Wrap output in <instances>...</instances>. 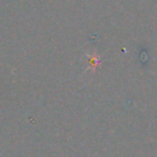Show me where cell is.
Here are the masks:
<instances>
[{
  "label": "cell",
  "instance_id": "6da1fadb",
  "mask_svg": "<svg viewBox=\"0 0 157 157\" xmlns=\"http://www.w3.org/2000/svg\"><path fill=\"white\" fill-rule=\"evenodd\" d=\"M85 55H86V58H87V60H88V69L87 70H91L92 72H96V69H97V66L101 64V61H102V59H101V55L99 54H97L96 52H93V53H85Z\"/></svg>",
  "mask_w": 157,
  "mask_h": 157
}]
</instances>
